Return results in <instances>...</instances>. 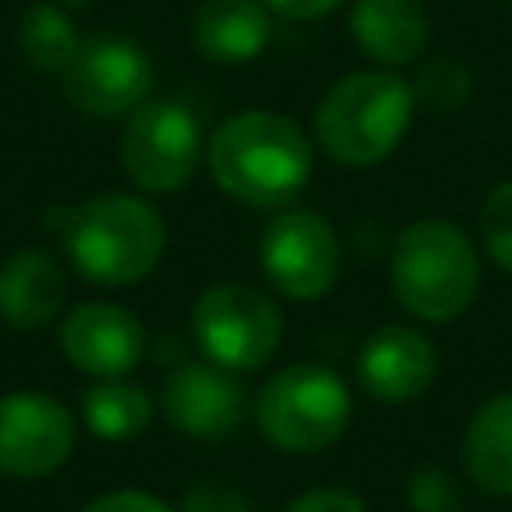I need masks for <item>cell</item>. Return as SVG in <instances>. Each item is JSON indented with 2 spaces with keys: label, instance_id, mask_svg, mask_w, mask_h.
<instances>
[{
  "label": "cell",
  "instance_id": "6da1fadb",
  "mask_svg": "<svg viewBox=\"0 0 512 512\" xmlns=\"http://www.w3.org/2000/svg\"><path fill=\"white\" fill-rule=\"evenodd\" d=\"M316 148L308 132L280 112L248 108L228 116L208 140L216 188L248 208H288L312 180Z\"/></svg>",
  "mask_w": 512,
  "mask_h": 512
},
{
  "label": "cell",
  "instance_id": "7a4b0ae2",
  "mask_svg": "<svg viewBox=\"0 0 512 512\" xmlns=\"http://www.w3.org/2000/svg\"><path fill=\"white\" fill-rule=\"evenodd\" d=\"M52 224L64 240L72 268L100 288L140 284L164 256V216L132 192H100L76 208H56Z\"/></svg>",
  "mask_w": 512,
  "mask_h": 512
},
{
  "label": "cell",
  "instance_id": "3957f363",
  "mask_svg": "<svg viewBox=\"0 0 512 512\" xmlns=\"http://www.w3.org/2000/svg\"><path fill=\"white\" fill-rule=\"evenodd\" d=\"M388 280L408 316L424 324H452L480 292V252L460 224L424 216L404 224L392 240Z\"/></svg>",
  "mask_w": 512,
  "mask_h": 512
},
{
  "label": "cell",
  "instance_id": "277c9868",
  "mask_svg": "<svg viewBox=\"0 0 512 512\" xmlns=\"http://www.w3.org/2000/svg\"><path fill=\"white\" fill-rule=\"evenodd\" d=\"M412 84L396 68L340 76L312 112L316 144L340 168H372L396 152L412 124Z\"/></svg>",
  "mask_w": 512,
  "mask_h": 512
},
{
  "label": "cell",
  "instance_id": "5b68a950",
  "mask_svg": "<svg viewBox=\"0 0 512 512\" xmlns=\"http://www.w3.org/2000/svg\"><path fill=\"white\" fill-rule=\"evenodd\" d=\"M252 416L276 452L316 456L348 432L352 392L324 364H288L260 384Z\"/></svg>",
  "mask_w": 512,
  "mask_h": 512
},
{
  "label": "cell",
  "instance_id": "8992f818",
  "mask_svg": "<svg viewBox=\"0 0 512 512\" xmlns=\"http://www.w3.org/2000/svg\"><path fill=\"white\" fill-rule=\"evenodd\" d=\"M192 340L208 364L228 372H256L280 352L284 312L264 288L224 280L196 296Z\"/></svg>",
  "mask_w": 512,
  "mask_h": 512
},
{
  "label": "cell",
  "instance_id": "52a82bcc",
  "mask_svg": "<svg viewBox=\"0 0 512 512\" xmlns=\"http://www.w3.org/2000/svg\"><path fill=\"white\" fill-rule=\"evenodd\" d=\"M120 164L140 192H180L200 168V120L180 100H144L120 128Z\"/></svg>",
  "mask_w": 512,
  "mask_h": 512
},
{
  "label": "cell",
  "instance_id": "ba28073f",
  "mask_svg": "<svg viewBox=\"0 0 512 512\" xmlns=\"http://www.w3.org/2000/svg\"><path fill=\"white\" fill-rule=\"evenodd\" d=\"M256 252H260L264 280L280 296L300 304L328 296L344 264L340 236L320 212H308V208H280L264 224Z\"/></svg>",
  "mask_w": 512,
  "mask_h": 512
},
{
  "label": "cell",
  "instance_id": "9c48e42d",
  "mask_svg": "<svg viewBox=\"0 0 512 512\" xmlns=\"http://www.w3.org/2000/svg\"><path fill=\"white\" fill-rule=\"evenodd\" d=\"M152 84L156 72L148 52L112 32L80 40L72 64L60 72V88L68 104L96 120L136 112L144 100H152Z\"/></svg>",
  "mask_w": 512,
  "mask_h": 512
},
{
  "label": "cell",
  "instance_id": "30bf717a",
  "mask_svg": "<svg viewBox=\"0 0 512 512\" xmlns=\"http://www.w3.org/2000/svg\"><path fill=\"white\" fill-rule=\"evenodd\" d=\"M76 448V416L48 392L0 396V476L44 480L68 464Z\"/></svg>",
  "mask_w": 512,
  "mask_h": 512
},
{
  "label": "cell",
  "instance_id": "8fae6325",
  "mask_svg": "<svg viewBox=\"0 0 512 512\" xmlns=\"http://www.w3.org/2000/svg\"><path fill=\"white\" fill-rule=\"evenodd\" d=\"M160 412L180 436L216 444V440H228L244 424L248 392L236 380V372L216 368L208 360H188L164 376Z\"/></svg>",
  "mask_w": 512,
  "mask_h": 512
},
{
  "label": "cell",
  "instance_id": "7c38bea8",
  "mask_svg": "<svg viewBox=\"0 0 512 512\" xmlns=\"http://www.w3.org/2000/svg\"><path fill=\"white\" fill-rule=\"evenodd\" d=\"M440 372L436 344L412 324L376 328L356 352V384L376 404L420 400Z\"/></svg>",
  "mask_w": 512,
  "mask_h": 512
},
{
  "label": "cell",
  "instance_id": "4fadbf2b",
  "mask_svg": "<svg viewBox=\"0 0 512 512\" xmlns=\"http://www.w3.org/2000/svg\"><path fill=\"white\" fill-rule=\"evenodd\" d=\"M60 352L72 368L96 380L128 376L144 356V324L112 300L76 304L60 324Z\"/></svg>",
  "mask_w": 512,
  "mask_h": 512
},
{
  "label": "cell",
  "instance_id": "5bb4252c",
  "mask_svg": "<svg viewBox=\"0 0 512 512\" xmlns=\"http://www.w3.org/2000/svg\"><path fill=\"white\" fill-rule=\"evenodd\" d=\"M68 300V276L44 248H20L0 264V320L16 332L48 328Z\"/></svg>",
  "mask_w": 512,
  "mask_h": 512
},
{
  "label": "cell",
  "instance_id": "9a60e30c",
  "mask_svg": "<svg viewBox=\"0 0 512 512\" xmlns=\"http://www.w3.org/2000/svg\"><path fill=\"white\" fill-rule=\"evenodd\" d=\"M188 40L204 60L240 68L268 48L272 12L264 0H200L188 20Z\"/></svg>",
  "mask_w": 512,
  "mask_h": 512
},
{
  "label": "cell",
  "instance_id": "2e32d148",
  "mask_svg": "<svg viewBox=\"0 0 512 512\" xmlns=\"http://www.w3.org/2000/svg\"><path fill=\"white\" fill-rule=\"evenodd\" d=\"M348 32L380 68H404L424 56L432 20L420 0H352Z\"/></svg>",
  "mask_w": 512,
  "mask_h": 512
},
{
  "label": "cell",
  "instance_id": "e0dca14e",
  "mask_svg": "<svg viewBox=\"0 0 512 512\" xmlns=\"http://www.w3.org/2000/svg\"><path fill=\"white\" fill-rule=\"evenodd\" d=\"M460 464L484 496L512 500V392L488 396L468 416L460 436Z\"/></svg>",
  "mask_w": 512,
  "mask_h": 512
},
{
  "label": "cell",
  "instance_id": "ac0fdd59",
  "mask_svg": "<svg viewBox=\"0 0 512 512\" xmlns=\"http://www.w3.org/2000/svg\"><path fill=\"white\" fill-rule=\"evenodd\" d=\"M152 396L132 384L128 376H112V380H96L84 388L80 396V420L96 440H136L148 424H152Z\"/></svg>",
  "mask_w": 512,
  "mask_h": 512
},
{
  "label": "cell",
  "instance_id": "d6986e66",
  "mask_svg": "<svg viewBox=\"0 0 512 512\" xmlns=\"http://www.w3.org/2000/svg\"><path fill=\"white\" fill-rule=\"evenodd\" d=\"M16 48L36 72H64L80 48V32L56 0H40L24 8L16 24Z\"/></svg>",
  "mask_w": 512,
  "mask_h": 512
},
{
  "label": "cell",
  "instance_id": "ffe728a7",
  "mask_svg": "<svg viewBox=\"0 0 512 512\" xmlns=\"http://www.w3.org/2000/svg\"><path fill=\"white\" fill-rule=\"evenodd\" d=\"M408 84H412L416 108H428V112H456L472 96V72L456 56H432L416 64V76Z\"/></svg>",
  "mask_w": 512,
  "mask_h": 512
},
{
  "label": "cell",
  "instance_id": "44dd1931",
  "mask_svg": "<svg viewBox=\"0 0 512 512\" xmlns=\"http://www.w3.org/2000/svg\"><path fill=\"white\" fill-rule=\"evenodd\" d=\"M476 224H480V244L492 256V264L512 276V180H500L484 196Z\"/></svg>",
  "mask_w": 512,
  "mask_h": 512
},
{
  "label": "cell",
  "instance_id": "7402d4cb",
  "mask_svg": "<svg viewBox=\"0 0 512 512\" xmlns=\"http://www.w3.org/2000/svg\"><path fill=\"white\" fill-rule=\"evenodd\" d=\"M464 492L452 472L436 464H420L404 480V508L408 512H460Z\"/></svg>",
  "mask_w": 512,
  "mask_h": 512
},
{
  "label": "cell",
  "instance_id": "603a6c76",
  "mask_svg": "<svg viewBox=\"0 0 512 512\" xmlns=\"http://www.w3.org/2000/svg\"><path fill=\"white\" fill-rule=\"evenodd\" d=\"M180 512H256L248 504V496L224 480H196L184 500H180Z\"/></svg>",
  "mask_w": 512,
  "mask_h": 512
},
{
  "label": "cell",
  "instance_id": "cb8c5ba5",
  "mask_svg": "<svg viewBox=\"0 0 512 512\" xmlns=\"http://www.w3.org/2000/svg\"><path fill=\"white\" fill-rule=\"evenodd\" d=\"M280 512H368V504L360 500V492L340 488V484H324V488H308L296 500H288Z\"/></svg>",
  "mask_w": 512,
  "mask_h": 512
},
{
  "label": "cell",
  "instance_id": "d4e9b609",
  "mask_svg": "<svg viewBox=\"0 0 512 512\" xmlns=\"http://www.w3.org/2000/svg\"><path fill=\"white\" fill-rule=\"evenodd\" d=\"M84 512H172V508L144 488H116V492L96 496Z\"/></svg>",
  "mask_w": 512,
  "mask_h": 512
},
{
  "label": "cell",
  "instance_id": "484cf974",
  "mask_svg": "<svg viewBox=\"0 0 512 512\" xmlns=\"http://www.w3.org/2000/svg\"><path fill=\"white\" fill-rule=\"evenodd\" d=\"M268 12L284 16V20H320L328 12H336L344 0H264Z\"/></svg>",
  "mask_w": 512,
  "mask_h": 512
},
{
  "label": "cell",
  "instance_id": "4316f807",
  "mask_svg": "<svg viewBox=\"0 0 512 512\" xmlns=\"http://www.w3.org/2000/svg\"><path fill=\"white\" fill-rule=\"evenodd\" d=\"M60 4H88V0H60Z\"/></svg>",
  "mask_w": 512,
  "mask_h": 512
},
{
  "label": "cell",
  "instance_id": "83f0119b",
  "mask_svg": "<svg viewBox=\"0 0 512 512\" xmlns=\"http://www.w3.org/2000/svg\"><path fill=\"white\" fill-rule=\"evenodd\" d=\"M508 12H512V0H508Z\"/></svg>",
  "mask_w": 512,
  "mask_h": 512
}]
</instances>
